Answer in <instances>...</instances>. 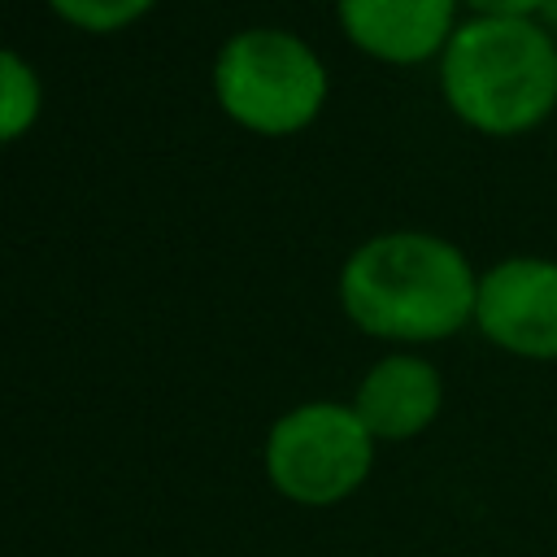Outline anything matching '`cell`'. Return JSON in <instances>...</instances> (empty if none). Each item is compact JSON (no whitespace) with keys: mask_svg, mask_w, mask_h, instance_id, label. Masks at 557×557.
<instances>
[{"mask_svg":"<svg viewBox=\"0 0 557 557\" xmlns=\"http://www.w3.org/2000/svg\"><path fill=\"white\" fill-rule=\"evenodd\" d=\"M457 0H335L344 35L379 61L418 65L448 48Z\"/></svg>","mask_w":557,"mask_h":557,"instance_id":"cell-6","label":"cell"},{"mask_svg":"<svg viewBox=\"0 0 557 557\" xmlns=\"http://www.w3.org/2000/svg\"><path fill=\"white\" fill-rule=\"evenodd\" d=\"M374 435L357 418L352 405L339 400H309L287 409L265 435V479L292 505H339L348 500L370 466H374Z\"/></svg>","mask_w":557,"mask_h":557,"instance_id":"cell-4","label":"cell"},{"mask_svg":"<svg viewBox=\"0 0 557 557\" xmlns=\"http://www.w3.org/2000/svg\"><path fill=\"white\" fill-rule=\"evenodd\" d=\"M440 405H444L440 370L413 352H392L374 361L352 396V409L366 422V431L387 444L422 435L440 418Z\"/></svg>","mask_w":557,"mask_h":557,"instance_id":"cell-7","label":"cell"},{"mask_svg":"<svg viewBox=\"0 0 557 557\" xmlns=\"http://www.w3.org/2000/svg\"><path fill=\"white\" fill-rule=\"evenodd\" d=\"M448 109L483 135H522L557 104V44L531 17H474L440 52Z\"/></svg>","mask_w":557,"mask_h":557,"instance_id":"cell-2","label":"cell"},{"mask_svg":"<svg viewBox=\"0 0 557 557\" xmlns=\"http://www.w3.org/2000/svg\"><path fill=\"white\" fill-rule=\"evenodd\" d=\"M474 326L513 357L557 361V261L509 257L479 274Z\"/></svg>","mask_w":557,"mask_h":557,"instance_id":"cell-5","label":"cell"},{"mask_svg":"<svg viewBox=\"0 0 557 557\" xmlns=\"http://www.w3.org/2000/svg\"><path fill=\"white\" fill-rule=\"evenodd\" d=\"M544 13H548V22L557 26V0H548V9H544Z\"/></svg>","mask_w":557,"mask_h":557,"instance_id":"cell-11","label":"cell"},{"mask_svg":"<svg viewBox=\"0 0 557 557\" xmlns=\"http://www.w3.org/2000/svg\"><path fill=\"white\" fill-rule=\"evenodd\" d=\"M479 17H531L548 9V0H466Z\"/></svg>","mask_w":557,"mask_h":557,"instance_id":"cell-10","label":"cell"},{"mask_svg":"<svg viewBox=\"0 0 557 557\" xmlns=\"http://www.w3.org/2000/svg\"><path fill=\"white\" fill-rule=\"evenodd\" d=\"M39 109H44V83L35 65L22 52L0 48V144L22 139L39 122Z\"/></svg>","mask_w":557,"mask_h":557,"instance_id":"cell-8","label":"cell"},{"mask_svg":"<svg viewBox=\"0 0 557 557\" xmlns=\"http://www.w3.org/2000/svg\"><path fill=\"white\" fill-rule=\"evenodd\" d=\"M479 274L457 244L426 231L366 239L339 270V305L374 339L431 344L474 318Z\"/></svg>","mask_w":557,"mask_h":557,"instance_id":"cell-1","label":"cell"},{"mask_svg":"<svg viewBox=\"0 0 557 557\" xmlns=\"http://www.w3.org/2000/svg\"><path fill=\"white\" fill-rule=\"evenodd\" d=\"M213 96L252 135H296L326 104V65L300 35L248 26L218 48Z\"/></svg>","mask_w":557,"mask_h":557,"instance_id":"cell-3","label":"cell"},{"mask_svg":"<svg viewBox=\"0 0 557 557\" xmlns=\"http://www.w3.org/2000/svg\"><path fill=\"white\" fill-rule=\"evenodd\" d=\"M48 4L61 22L91 30V35H109V30H122L135 17H144L157 0H48Z\"/></svg>","mask_w":557,"mask_h":557,"instance_id":"cell-9","label":"cell"}]
</instances>
